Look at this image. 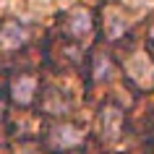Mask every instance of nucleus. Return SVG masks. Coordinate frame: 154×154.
Segmentation results:
<instances>
[{"instance_id":"nucleus-5","label":"nucleus","mask_w":154,"mask_h":154,"mask_svg":"<svg viewBox=\"0 0 154 154\" xmlns=\"http://www.w3.org/2000/svg\"><path fill=\"white\" fill-rule=\"evenodd\" d=\"M26 42V32L21 29V24L16 21H8L3 26V47L5 50H13V47H21Z\"/></svg>"},{"instance_id":"nucleus-8","label":"nucleus","mask_w":154,"mask_h":154,"mask_svg":"<svg viewBox=\"0 0 154 154\" xmlns=\"http://www.w3.org/2000/svg\"><path fill=\"white\" fill-rule=\"evenodd\" d=\"M110 76H112V65H110V60H107V57H97L94 79H97V81H105V79H110Z\"/></svg>"},{"instance_id":"nucleus-6","label":"nucleus","mask_w":154,"mask_h":154,"mask_svg":"<svg viewBox=\"0 0 154 154\" xmlns=\"http://www.w3.org/2000/svg\"><path fill=\"white\" fill-rule=\"evenodd\" d=\"M125 26H128V21L118 13V11H107V18H105V32H107V37L110 39H118L123 32H125Z\"/></svg>"},{"instance_id":"nucleus-2","label":"nucleus","mask_w":154,"mask_h":154,"mask_svg":"<svg viewBox=\"0 0 154 154\" xmlns=\"http://www.w3.org/2000/svg\"><path fill=\"white\" fill-rule=\"evenodd\" d=\"M120 120H123V112L118 107H105L99 115V136L105 141H115L120 133Z\"/></svg>"},{"instance_id":"nucleus-1","label":"nucleus","mask_w":154,"mask_h":154,"mask_svg":"<svg viewBox=\"0 0 154 154\" xmlns=\"http://www.w3.org/2000/svg\"><path fill=\"white\" fill-rule=\"evenodd\" d=\"M125 71H128V76H131L136 84H141V86H149V84H152L154 65H152V60H149L144 52H136V55L131 57L128 65H125Z\"/></svg>"},{"instance_id":"nucleus-7","label":"nucleus","mask_w":154,"mask_h":154,"mask_svg":"<svg viewBox=\"0 0 154 154\" xmlns=\"http://www.w3.org/2000/svg\"><path fill=\"white\" fill-rule=\"evenodd\" d=\"M68 29H71L73 37H84V34H89V29H91L89 13H86V11H76V13L71 16V21H68Z\"/></svg>"},{"instance_id":"nucleus-9","label":"nucleus","mask_w":154,"mask_h":154,"mask_svg":"<svg viewBox=\"0 0 154 154\" xmlns=\"http://www.w3.org/2000/svg\"><path fill=\"white\" fill-rule=\"evenodd\" d=\"M21 154H32V152H21Z\"/></svg>"},{"instance_id":"nucleus-10","label":"nucleus","mask_w":154,"mask_h":154,"mask_svg":"<svg viewBox=\"0 0 154 154\" xmlns=\"http://www.w3.org/2000/svg\"><path fill=\"white\" fill-rule=\"evenodd\" d=\"M152 39H154V29H152Z\"/></svg>"},{"instance_id":"nucleus-3","label":"nucleus","mask_w":154,"mask_h":154,"mask_svg":"<svg viewBox=\"0 0 154 154\" xmlns=\"http://www.w3.org/2000/svg\"><path fill=\"white\" fill-rule=\"evenodd\" d=\"M50 141L55 146H76V144H81V131L63 123V125H55V128H52Z\"/></svg>"},{"instance_id":"nucleus-4","label":"nucleus","mask_w":154,"mask_h":154,"mask_svg":"<svg viewBox=\"0 0 154 154\" xmlns=\"http://www.w3.org/2000/svg\"><path fill=\"white\" fill-rule=\"evenodd\" d=\"M34 89H37V81L34 79H29V76H21V79H16L13 81V99H16L18 105H29L34 97Z\"/></svg>"}]
</instances>
